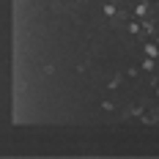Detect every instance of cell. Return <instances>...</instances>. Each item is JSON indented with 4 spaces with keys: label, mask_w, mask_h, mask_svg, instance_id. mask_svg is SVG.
Instances as JSON below:
<instances>
[{
    "label": "cell",
    "mask_w": 159,
    "mask_h": 159,
    "mask_svg": "<svg viewBox=\"0 0 159 159\" xmlns=\"http://www.w3.org/2000/svg\"><path fill=\"white\" fill-rule=\"evenodd\" d=\"M145 55H148V58H157V55H159V49L154 47V44H148V47H145Z\"/></svg>",
    "instance_id": "1"
}]
</instances>
